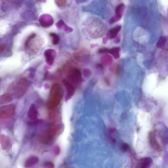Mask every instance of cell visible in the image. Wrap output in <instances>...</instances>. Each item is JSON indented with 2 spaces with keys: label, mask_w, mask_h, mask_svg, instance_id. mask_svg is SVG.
<instances>
[{
  "label": "cell",
  "mask_w": 168,
  "mask_h": 168,
  "mask_svg": "<svg viewBox=\"0 0 168 168\" xmlns=\"http://www.w3.org/2000/svg\"><path fill=\"white\" fill-rule=\"evenodd\" d=\"M55 139L50 135L47 130H42L39 134V142L44 145H52L55 142Z\"/></svg>",
  "instance_id": "5b68a950"
},
{
  "label": "cell",
  "mask_w": 168,
  "mask_h": 168,
  "mask_svg": "<svg viewBox=\"0 0 168 168\" xmlns=\"http://www.w3.org/2000/svg\"><path fill=\"white\" fill-rule=\"evenodd\" d=\"M15 108L13 104L4 105L0 109V118L8 119L12 117L15 114Z\"/></svg>",
  "instance_id": "277c9868"
},
{
  "label": "cell",
  "mask_w": 168,
  "mask_h": 168,
  "mask_svg": "<svg viewBox=\"0 0 168 168\" xmlns=\"http://www.w3.org/2000/svg\"><path fill=\"white\" fill-rule=\"evenodd\" d=\"M49 36L51 38L52 43L53 45H57L59 43L60 38L57 33H50Z\"/></svg>",
  "instance_id": "ac0fdd59"
},
{
  "label": "cell",
  "mask_w": 168,
  "mask_h": 168,
  "mask_svg": "<svg viewBox=\"0 0 168 168\" xmlns=\"http://www.w3.org/2000/svg\"><path fill=\"white\" fill-rule=\"evenodd\" d=\"M153 164V160L149 157L139 159L136 168H150Z\"/></svg>",
  "instance_id": "ba28073f"
},
{
  "label": "cell",
  "mask_w": 168,
  "mask_h": 168,
  "mask_svg": "<svg viewBox=\"0 0 168 168\" xmlns=\"http://www.w3.org/2000/svg\"><path fill=\"white\" fill-rule=\"evenodd\" d=\"M53 152L54 153L58 155L60 152V149L59 147L58 146H55L54 147L53 149Z\"/></svg>",
  "instance_id": "603a6c76"
},
{
  "label": "cell",
  "mask_w": 168,
  "mask_h": 168,
  "mask_svg": "<svg viewBox=\"0 0 168 168\" xmlns=\"http://www.w3.org/2000/svg\"><path fill=\"white\" fill-rule=\"evenodd\" d=\"M0 141L2 149L4 150H8L11 147V141L9 138L3 134H1Z\"/></svg>",
  "instance_id": "7c38bea8"
},
{
  "label": "cell",
  "mask_w": 168,
  "mask_h": 168,
  "mask_svg": "<svg viewBox=\"0 0 168 168\" xmlns=\"http://www.w3.org/2000/svg\"><path fill=\"white\" fill-rule=\"evenodd\" d=\"M54 164L51 161H46L43 164L44 168H54Z\"/></svg>",
  "instance_id": "d6986e66"
},
{
  "label": "cell",
  "mask_w": 168,
  "mask_h": 168,
  "mask_svg": "<svg viewBox=\"0 0 168 168\" xmlns=\"http://www.w3.org/2000/svg\"><path fill=\"white\" fill-rule=\"evenodd\" d=\"M38 158L35 156H32L27 159L25 162V167L26 168H29L38 163Z\"/></svg>",
  "instance_id": "2e32d148"
},
{
  "label": "cell",
  "mask_w": 168,
  "mask_h": 168,
  "mask_svg": "<svg viewBox=\"0 0 168 168\" xmlns=\"http://www.w3.org/2000/svg\"><path fill=\"white\" fill-rule=\"evenodd\" d=\"M56 4L59 7H64L65 6L66 3V1H55Z\"/></svg>",
  "instance_id": "44dd1931"
},
{
  "label": "cell",
  "mask_w": 168,
  "mask_h": 168,
  "mask_svg": "<svg viewBox=\"0 0 168 168\" xmlns=\"http://www.w3.org/2000/svg\"><path fill=\"white\" fill-rule=\"evenodd\" d=\"M109 49L106 48H104L99 49L98 51L99 54L109 53Z\"/></svg>",
  "instance_id": "7402d4cb"
},
{
  "label": "cell",
  "mask_w": 168,
  "mask_h": 168,
  "mask_svg": "<svg viewBox=\"0 0 168 168\" xmlns=\"http://www.w3.org/2000/svg\"><path fill=\"white\" fill-rule=\"evenodd\" d=\"M55 52L52 49H48L44 52V55L46 57V61L49 65H52L54 63L55 58Z\"/></svg>",
  "instance_id": "8fae6325"
},
{
  "label": "cell",
  "mask_w": 168,
  "mask_h": 168,
  "mask_svg": "<svg viewBox=\"0 0 168 168\" xmlns=\"http://www.w3.org/2000/svg\"><path fill=\"white\" fill-rule=\"evenodd\" d=\"M12 95L10 93H5L2 95L0 98V104L3 105L7 104L12 101Z\"/></svg>",
  "instance_id": "9a60e30c"
},
{
  "label": "cell",
  "mask_w": 168,
  "mask_h": 168,
  "mask_svg": "<svg viewBox=\"0 0 168 168\" xmlns=\"http://www.w3.org/2000/svg\"><path fill=\"white\" fill-rule=\"evenodd\" d=\"M157 131L156 130L150 132L148 135V141L151 147L157 152H162V149L157 137Z\"/></svg>",
  "instance_id": "8992f818"
},
{
  "label": "cell",
  "mask_w": 168,
  "mask_h": 168,
  "mask_svg": "<svg viewBox=\"0 0 168 168\" xmlns=\"http://www.w3.org/2000/svg\"><path fill=\"white\" fill-rule=\"evenodd\" d=\"M63 82L66 91V97L68 99L71 98L74 95L75 89L74 86L70 82L64 80Z\"/></svg>",
  "instance_id": "9c48e42d"
},
{
  "label": "cell",
  "mask_w": 168,
  "mask_h": 168,
  "mask_svg": "<svg viewBox=\"0 0 168 168\" xmlns=\"http://www.w3.org/2000/svg\"><path fill=\"white\" fill-rule=\"evenodd\" d=\"M121 29L122 26L119 25L111 29L109 31L108 33L107 38L110 40L115 38L121 30Z\"/></svg>",
  "instance_id": "5bb4252c"
},
{
  "label": "cell",
  "mask_w": 168,
  "mask_h": 168,
  "mask_svg": "<svg viewBox=\"0 0 168 168\" xmlns=\"http://www.w3.org/2000/svg\"><path fill=\"white\" fill-rule=\"evenodd\" d=\"M63 90L58 83H55L50 89L49 97L47 101V106L50 109H52L60 104L63 97Z\"/></svg>",
  "instance_id": "6da1fadb"
},
{
  "label": "cell",
  "mask_w": 168,
  "mask_h": 168,
  "mask_svg": "<svg viewBox=\"0 0 168 168\" xmlns=\"http://www.w3.org/2000/svg\"><path fill=\"white\" fill-rule=\"evenodd\" d=\"M125 9V5L124 4H121L117 6L115 10V15L110 20V24H113L121 19L124 14Z\"/></svg>",
  "instance_id": "52a82bcc"
},
{
  "label": "cell",
  "mask_w": 168,
  "mask_h": 168,
  "mask_svg": "<svg viewBox=\"0 0 168 168\" xmlns=\"http://www.w3.org/2000/svg\"><path fill=\"white\" fill-rule=\"evenodd\" d=\"M121 41V39L120 38L118 37L115 40V42L117 43H119Z\"/></svg>",
  "instance_id": "cb8c5ba5"
},
{
  "label": "cell",
  "mask_w": 168,
  "mask_h": 168,
  "mask_svg": "<svg viewBox=\"0 0 168 168\" xmlns=\"http://www.w3.org/2000/svg\"><path fill=\"white\" fill-rule=\"evenodd\" d=\"M29 86V82L25 78H22L16 85L15 89V94L16 98L23 97L27 92Z\"/></svg>",
  "instance_id": "3957f363"
},
{
  "label": "cell",
  "mask_w": 168,
  "mask_h": 168,
  "mask_svg": "<svg viewBox=\"0 0 168 168\" xmlns=\"http://www.w3.org/2000/svg\"><path fill=\"white\" fill-rule=\"evenodd\" d=\"M47 130L50 135L55 138L62 132V127L60 125H56L50 127Z\"/></svg>",
  "instance_id": "30bf717a"
},
{
  "label": "cell",
  "mask_w": 168,
  "mask_h": 168,
  "mask_svg": "<svg viewBox=\"0 0 168 168\" xmlns=\"http://www.w3.org/2000/svg\"><path fill=\"white\" fill-rule=\"evenodd\" d=\"M167 51L168 52V45L166 48Z\"/></svg>",
  "instance_id": "d4e9b609"
},
{
  "label": "cell",
  "mask_w": 168,
  "mask_h": 168,
  "mask_svg": "<svg viewBox=\"0 0 168 168\" xmlns=\"http://www.w3.org/2000/svg\"><path fill=\"white\" fill-rule=\"evenodd\" d=\"M130 149V146L127 144H123L121 147V150L123 153H126Z\"/></svg>",
  "instance_id": "ffe728a7"
},
{
  "label": "cell",
  "mask_w": 168,
  "mask_h": 168,
  "mask_svg": "<svg viewBox=\"0 0 168 168\" xmlns=\"http://www.w3.org/2000/svg\"><path fill=\"white\" fill-rule=\"evenodd\" d=\"M119 47H114L109 49V53L113 55L115 59H118L120 57Z\"/></svg>",
  "instance_id": "e0dca14e"
},
{
  "label": "cell",
  "mask_w": 168,
  "mask_h": 168,
  "mask_svg": "<svg viewBox=\"0 0 168 168\" xmlns=\"http://www.w3.org/2000/svg\"><path fill=\"white\" fill-rule=\"evenodd\" d=\"M64 70L66 71V75L68 81L73 85H77L82 80L81 71L75 67L70 65H66Z\"/></svg>",
  "instance_id": "7a4b0ae2"
},
{
  "label": "cell",
  "mask_w": 168,
  "mask_h": 168,
  "mask_svg": "<svg viewBox=\"0 0 168 168\" xmlns=\"http://www.w3.org/2000/svg\"><path fill=\"white\" fill-rule=\"evenodd\" d=\"M27 115L29 119L31 120L35 121L37 119L38 113L34 104H32L30 105Z\"/></svg>",
  "instance_id": "4fadbf2b"
}]
</instances>
